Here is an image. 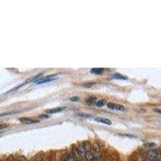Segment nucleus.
<instances>
[{"mask_svg":"<svg viewBox=\"0 0 161 161\" xmlns=\"http://www.w3.org/2000/svg\"><path fill=\"white\" fill-rule=\"evenodd\" d=\"M147 157L149 161H160L161 151L157 149H151L147 151Z\"/></svg>","mask_w":161,"mask_h":161,"instance_id":"1","label":"nucleus"},{"mask_svg":"<svg viewBox=\"0 0 161 161\" xmlns=\"http://www.w3.org/2000/svg\"><path fill=\"white\" fill-rule=\"evenodd\" d=\"M106 104H107V107L111 109V110H115V111H124L125 110V107L123 105L113 103V102H108Z\"/></svg>","mask_w":161,"mask_h":161,"instance_id":"2","label":"nucleus"},{"mask_svg":"<svg viewBox=\"0 0 161 161\" xmlns=\"http://www.w3.org/2000/svg\"><path fill=\"white\" fill-rule=\"evenodd\" d=\"M65 107H57L50 109V110H46L45 113L46 114H56V113H59V112L62 111L63 110H65Z\"/></svg>","mask_w":161,"mask_h":161,"instance_id":"3","label":"nucleus"},{"mask_svg":"<svg viewBox=\"0 0 161 161\" xmlns=\"http://www.w3.org/2000/svg\"><path fill=\"white\" fill-rule=\"evenodd\" d=\"M95 121L98 122V123L106 124V125H111V121L110 119H106V118H95Z\"/></svg>","mask_w":161,"mask_h":161,"instance_id":"4","label":"nucleus"},{"mask_svg":"<svg viewBox=\"0 0 161 161\" xmlns=\"http://www.w3.org/2000/svg\"><path fill=\"white\" fill-rule=\"evenodd\" d=\"M19 121L22 122L23 123H27V124H29V123H34L38 122L36 120H33L32 119H30V118H21L19 119Z\"/></svg>","mask_w":161,"mask_h":161,"instance_id":"5","label":"nucleus"},{"mask_svg":"<svg viewBox=\"0 0 161 161\" xmlns=\"http://www.w3.org/2000/svg\"><path fill=\"white\" fill-rule=\"evenodd\" d=\"M63 160L64 161H76L74 156L71 155V154H65L63 156Z\"/></svg>","mask_w":161,"mask_h":161,"instance_id":"6","label":"nucleus"},{"mask_svg":"<svg viewBox=\"0 0 161 161\" xmlns=\"http://www.w3.org/2000/svg\"><path fill=\"white\" fill-rule=\"evenodd\" d=\"M111 77L113 78H115V79H120V80H127V77H124L123 76L122 74H120V73H113L111 75Z\"/></svg>","mask_w":161,"mask_h":161,"instance_id":"7","label":"nucleus"},{"mask_svg":"<svg viewBox=\"0 0 161 161\" xmlns=\"http://www.w3.org/2000/svg\"><path fill=\"white\" fill-rule=\"evenodd\" d=\"M90 72L92 73H94V74H97V75H100L103 72V69L102 68H93L90 70Z\"/></svg>","mask_w":161,"mask_h":161,"instance_id":"8","label":"nucleus"},{"mask_svg":"<svg viewBox=\"0 0 161 161\" xmlns=\"http://www.w3.org/2000/svg\"><path fill=\"white\" fill-rule=\"evenodd\" d=\"M106 103H107V102H106V99H100L96 102V106H98V107H102V106H105Z\"/></svg>","mask_w":161,"mask_h":161,"instance_id":"9","label":"nucleus"},{"mask_svg":"<svg viewBox=\"0 0 161 161\" xmlns=\"http://www.w3.org/2000/svg\"><path fill=\"white\" fill-rule=\"evenodd\" d=\"M85 102L87 104H93L95 102V98L93 97H90V98H88L87 99L85 100Z\"/></svg>","mask_w":161,"mask_h":161,"instance_id":"10","label":"nucleus"},{"mask_svg":"<svg viewBox=\"0 0 161 161\" xmlns=\"http://www.w3.org/2000/svg\"><path fill=\"white\" fill-rule=\"evenodd\" d=\"M70 101H72V102H78V100H79V98H77V97H72V98H69Z\"/></svg>","mask_w":161,"mask_h":161,"instance_id":"11","label":"nucleus"},{"mask_svg":"<svg viewBox=\"0 0 161 161\" xmlns=\"http://www.w3.org/2000/svg\"><path fill=\"white\" fill-rule=\"evenodd\" d=\"M17 161H27V160H26V158L24 157V156H19L18 158Z\"/></svg>","mask_w":161,"mask_h":161,"instance_id":"12","label":"nucleus"},{"mask_svg":"<svg viewBox=\"0 0 161 161\" xmlns=\"http://www.w3.org/2000/svg\"><path fill=\"white\" fill-rule=\"evenodd\" d=\"M40 118H41V119H47V118H48V115H41L39 116Z\"/></svg>","mask_w":161,"mask_h":161,"instance_id":"13","label":"nucleus"},{"mask_svg":"<svg viewBox=\"0 0 161 161\" xmlns=\"http://www.w3.org/2000/svg\"><path fill=\"white\" fill-rule=\"evenodd\" d=\"M34 161H44V159L42 157H37L35 159Z\"/></svg>","mask_w":161,"mask_h":161,"instance_id":"14","label":"nucleus"},{"mask_svg":"<svg viewBox=\"0 0 161 161\" xmlns=\"http://www.w3.org/2000/svg\"><path fill=\"white\" fill-rule=\"evenodd\" d=\"M8 127L7 125H5V124H3V125H0V130H3L4 128H6V127Z\"/></svg>","mask_w":161,"mask_h":161,"instance_id":"15","label":"nucleus"},{"mask_svg":"<svg viewBox=\"0 0 161 161\" xmlns=\"http://www.w3.org/2000/svg\"><path fill=\"white\" fill-rule=\"evenodd\" d=\"M93 83H91V84H87V85H85V86L86 87V88H90V86H92L93 85Z\"/></svg>","mask_w":161,"mask_h":161,"instance_id":"16","label":"nucleus"},{"mask_svg":"<svg viewBox=\"0 0 161 161\" xmlns=\"http://www.w3.org/2000/svg\"><path fill=\"white\" fill-rule=\"evenodd\" d=\"M7 161H14V159H13L12 156H10V157L8 158V160H7Z\"/></svg>","mask_w":161,"mask_h":161,"instance_id":"17","label":"nucleus"},{"mask_svg":"<svg viewBox=\"0 0 161 161\" xmlns=\"http://www.w3.org/2000/svg\"><path fill=\"white\" fill-rule=\"evenodd\" d=\"M155 111L157 112L159 114H161V110H159V109H156V110H155Z\"/></svg>","mask_w":161,"mask_h":161,"instance_id":"18","label":"nucleus"},{"mask_svg":"<svg viewBox=\"0 0 161 161\" xmlns=\"http://www.w3.org/2000/svg\"><path fill=\"white\" fill-rule=\"evenodd\" d=\"M8 114H9V113H5V114H1V115H0V117H1V116H4V115H8Z\"/></svg>","mask_w":161,"mask_h":161,"instance_id":"19","label":"nucleus"},{"mask_svg":"<svg viewBox=\"0 0 161 161\" xmlns=\"http://www.w3.org/2000/svg\"><path fill=\"white\" fill-rule=\"evenodd\" d=\"M76 161H82V160H76Z\"/></svg>","mask_w":161,"mask_h":161,"instance_id":"20","label":"nucleus"}]
</instances>
